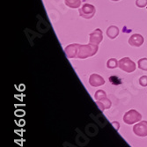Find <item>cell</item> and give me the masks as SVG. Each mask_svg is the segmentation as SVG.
Segmentation results:
<instances>
[{
	"label": "cell",
	"instance_id": "obj_2",
	"mask_svg": "<svg viewBox=\"0 0 147 147\" xmlns=\"http://www.w3.org/2000/svg\"><path fill=\"white\" fill-rule=\"evenodd\" d=\"M142 119V115L135 109H131L123 115V122L127 124H134Z\"/></svg>",
	"mask_w": 147,
	"mask_h": 147
},
{
	"label": "cell",
	"instance_id": "obj_7",
	"mask_svg": "<svg viewBox=\"0 0 147 147\" xmlns=\"http://www.w3.org/2000/svg\"><path fill=\"white\" fill-rule=\"evenodd\" d=\"M89 40H90V43H92V44H94V45L100 44L102 42V40H103L102 31L100 28L95 29L92 33L90 34Z\"/></svg>",
	"mask_w": 147,
	"mask_h": 147
},
{
	"label": "cell",
	"instance_id": "obj_15",
	"mask_svg": "<svg viewBox=\"0 0 147 147\" xmlns=\"http://www.w3.org/2000/svg\"><path fill=\"white\" fill-rule=\"evenodd\" d=\"M105 96H107V93H106V92L103 91V90H98V91L95 92V94H94V98H95L96 100H99L100 99H101V98H103V97H105Z\"/></svg>",
	"mask_w": 147,
	"mask_h": 147
},
{
	"label": "cell",
	"instance_id": "obj_19",
	"mask_svg": "<svg viewBox=\"0 0 147 147\" xmlns=\"http://www.w3.org/2000/svg\"><path fill=\"white\" fill-rule=\"evenodd\" d=\"M112 1H114V2H117V1H119V0H112Z\"/></svg>",
	"mask_w": 147,
	"mask_h": 147
},
{
	"label": "cell",
	"instance_id": "obj_13",
	"mask_svg": "<svg viewBox=\"0 0 147 147\" xmlns=\"http://www.w3.org/2000/svg\"><path fill=\"white\" fill-rule=\"evenodd\" d=\"M107 67L109 69H115L119 67V62L115 58H110L107 62Z\"/></svg>",
	"mask_w": 147,
	"mask_h": 147
},
{
	"label": "cell",
	"instance_id": "obj_4",
	"mask_svg": "<svg viewBox=\"0 0 147 147\" xmlns=\"http://www.w3.org/2000/svg\"><path fill=\"white\" fill-rule=\"evenodd\" d=\"M96 12V9L92 5L90 4H85L82 5V7L79 9V15L84 19H92L94 16Z\"/></svg>",
	"mask_w": 147,
	"mask_h": 147
},
{
	"label": "cell",
	"instance_id": "obj_16",
	"mask_svg": "<svg viewBox=\"0 0 147 147\" xmlns=\"http://www.w3.org/2000/svg\"><path fill=\"white\" fill-rule=\"evenodd\" d=\"M139 85L143 87L147 86V76H142L139 78Z\"/></svg>",
	"mask_w": 147,
	"mask_h": 147
},
{
	"label": "cell",
	"instance_id": "obj_1",
	"mask_svg": "<svg viewBox=\"0 0 147 147\" xmlns=\"http://www.w3.org/2000/svg\"><path fill=\"white\" fill-rule=\"evenodd\" d=\"M98 49H99L98 45H94V44H92V43L86 44V45H81V44H80L77 58L85 59V58L92 57L98 52Z\"/></svg>",
	"mask_w": 147,
	"mask_h": 147
},
{
	"label": "cell",
	"instance_id": "obj_10",
	"mask_svg": "<svg viewBox=\"0 0 147 147\" xmlns=\"http://www.w3.org/2000/svg\"><path fill=\"white\" fill-rule=\"evenodd\" d=\"M96 105L98 106L100 110L104 111L105 109H109L111 107V100L107 96H105L99 100H96Z\"/></svg>",
	"mask_w": 147,
	"mask_h": 147
},
{
	"label": "cell",
	"instance_id": "obj_3",
	"mask_svg": "<svg viewBox=\"0 0 147 147\" xmlns=\"http://www.w3.org/2000/svg\"><path fill=\"white\" fill-rule=\"evenodd\" d=\"M119 68L125 72L131 73L136 70V63L129 57H123L119 61Z\"/></svg>",
	"mask_w": 147,
	"mask_h": 147
},
{
	"label": "cell",
	"instance_id": "obj_8",
	"mask_svg": "<svg viewBox=\"0 0 147 147\" xmlns=\"http://www.w3.org/2000/svg\"><path fill=\"white\" fill-rule=\"evenodd\" d=\"M144 42V37L138 34H132L129 39V44L133 47H140L143 45Z\"/></svg>",
	"mask_w": 147,
	"mask_h": 147
},
{
	"label": "cell",
	"instance_id": "obj_14",
	"mask_svg": "<svg viewBox=\"0 0 147 147\" xmlns=\"http://www.w3.org/2000/svg\"><path fill=\"white\" fill-rule=\"evenodd\" d=\"M138 68L142 71H147V58H141L138 62Z\"/></svg>",
	"mask_w": 147,
	"mask_h": 147
},
{
	"label": "cell",
	"instance_id": "obj_17",
	"mask_svg": "<svg viewBox=\"0 0 147 147\" xmlns=\"http://www.w3.org/2000/svg\"><path fill=\"white\" fill-rule=\"evenodd\" d=\"M136 5L140 8H144L147 5V0H137Z\"/></svg>",
	"mask_w": 147,
	"mask_h": 147
},
{
	"label": "cell",
	"instance_id": "obj_6",
	"mask_svg": "<svg viewBox=\"0 0 147 147\" xmlns=\"http://www.w3.org/2000/svg\"><path fill=\"white\" fill-rule=\"evenodd\" d=\"M133 131L139 137H146L147 136V122H140L138 124H136L133 128Z\"/></svg>",
	"mask_w": 147,
	"mask_h": 147
},
{
	"label": "cell",
	"instance_id": "obj_12",
	"mask_svg": "<svg viewBox=\"0 0 147 147\" xmlns=\"http://www.w3.org/2000/svg\"><path fill=\"white\" fill-rule=\"evenodd\" d=\"M65 4L71 8L76 9L81 5V0H65Z\"/></svg>",
	"mask_w": 147,
	"mask_h": 147
},
{
	"label": "cell",
	"instance_id": "obj_5",
	"mask_svg": "<svg viewBox=\"0 0 147 147\" xmlns=\"http://www.w3.org/2000/svg\"><path fill=\"white\" fill-rule=\"evenodd\" d=\"M79 46H80V44H78V43H73V44L68 45L64 49L66 57L70 59L77 58L78 54V50H79Z\"/></svg>",
	"mask_w": 147,
	"mask_h": 147
},
{
	"label": "cell",
	"instance_id": "obj_9",
	"mask_svg": "<svg viewBox=\"0 0 147 147\" xmlns=\"http://www.w3.org/2000/svg\"><path fill=\"white\" fill-rule=\"evenodd\" d=\"M89 84L93 87L100 86L105 84V79L99 74H92L89 78Z\"/></svg>",
	"mask_w": 147,
	"mask_h": 147
},
{
	"label": "cell",
	"instance_id": "obj_18",
	"mask_svg": "<svg viewBox=\"0 0 147 147\" xmlns=\"http://www.w3.org/2000/svg\"><path fill=\"white\" fill-rule=\"evenodd\" d=\"M114 126H115V129H119V127H120V125H119V123H115V122H114L113 123H112Z\"/></svg>",
	"mask_w": 147,
	"mask_h": 147
},
{
	"label": "cell",
	"instance_id": "obj_11",
	"mask_svg": "<svg viewBox=\"0 0 147 147\" xmlns=\"http://www.w3.org/2000/svg\"><path fill=\"white\" fill-rule=\"evenodd\" d=\"M119 34V28L115 26H110L109 28L107 29V35L110 39H115Z\"/></svg>",
	"mask_w": 147,
	"mask_h": 147
}]
</instances>
